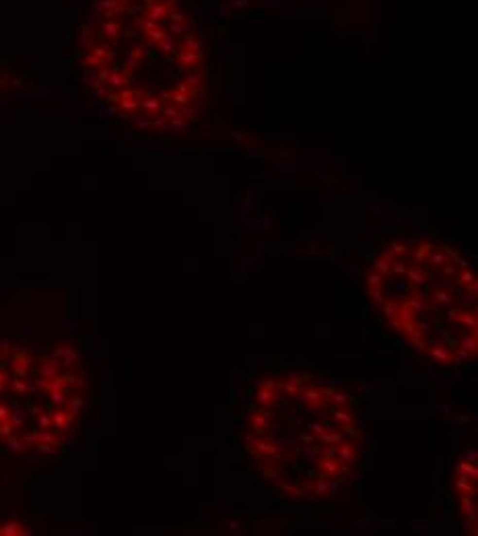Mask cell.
Returning <instances> with one entry per match:
<instances>
[{"label":"cell","instance_id":"obj_7","mask_svg":"<svg viewBox=\"0 0 478 536\" xmlns=\"http://www.w3.org/2000/svg\"><path fill=\"white\" fill-rule=\"evenodd\" d=\"M188 29H190V23L188 21L186 23H173L171 21L165 31H167L169 36H171V33H173V36H188Z\"/></svg>","mask_w":478,"mask_h":536},{"label":"cell","instance_id":"obj_4","mask_svg":"<svg viewBox=\"0 0 478 536\" xmlns=\"http://www.w3.org/2000/svg\"><path fill=\"white\" fill-rule=\"evenodd\" d=\"M167 36H169V33L165 31L163 27H159V25H157V27H155V29L146 31V41H149V44H153V46H157L159 41H161V39H165Z\"/></svg>","mask_w":478,"mask_h":536},{"label":"cell","instance_id":"obj_6","mask_svg":"<svg viewBox=\"0 0 478 536\" xmlns=\"http://www.w3.org/2000/svg\"><path fill=\"white\" fill-rule=\"evenodd\" d=\"M186 83H188V87H200V85H202V72H200L196 66L190 68L186 74Z\"/></svg>","mask_w":478,"mask_h":536},{"label":"cell","instance_id":"obj_5","mask_svg":"<svg viewBox=\"0 0 478 536\" xmlns=\"http://www.w3.org/2000/svg\"><path fill=\"white\" fill-rule=\"evenodd\" d=\"M179 48H184V50H188V52H194V54H202V44H200V41L192 36V33H190V36H186L184 46H179Z\"/></svg>","mask_w":478,"mask_h":536},{"label":"cell","instance_id":"obj_9","mask_svg":"<svg viewBox=\"0 0 478 536\" xmlns=\"http://www.w3.org/2000/svg\"><path fill=\"white\" fill-rule=\"evenodd\" d=\"M167 19H169V21H173V23H186V21H188V19H186V15H184V13H179V11H171Z\"/></svg>","mask_w":478,"mask_h":536},{"label":"cell","instance_id":"obj_1","mask_svg":"<svg viewBox=\"0 0 478 536\" xmlns=\"http://www.w3.org/2000/svg\"><path fill=\"white\" fill-rule=\"evenodd\" d=\"M171 11H173V6L169 2H155V4L149 6V13H146V17L153 19L155 23H163L169 17Z\"/></svg>","mask_w":478,"mask_h":536},{"label":"cell","instance_id":"obj_8","mask_svg":"<svg viewBox=\"0 0 478 536\" xmlns=\"http://www.w3.org/2000/svg\"><path fill=\"white\" fill-rule=\"evenodd\" d=\"M103 36L106 37H118L120 36V23L107 19L106 23H103Z\"/></svg>","mask_w":478,"mask_h":536},{"label":"cell","instance_id":"obj_10","mask_svg":"<svg viewBox=\"0 0 478 536\" xmlns=\"http://www.w3.org/2000/svg\"><path fill=\"white\" fill-rule=\"evenodd\" d=\"M138 25H142V27H144L146 31H151V29L157 27L159 23H155L153 19H149V17H144V19H138Z\"/></svg>","mask_w":478,"mask_h":536},{"label":"cell","instance_id":"obj_2","mask_svg":"<svg viewBox=\"0 0 478 536\" xmlns=\"http://www.w3.org/2000/svg\"><path fill=\"white\" fill-rule=\"evenodd\" d=\"M177 60H179V66L184 68H194L200 60H202V54H194V52H188L184 48L177 50Z\"/></svg>","mask_w":478,"mask_h":536},{"label":"cell","instance_id":"obj_3","mask_svg":"<svg viewBox=\"0 0 478 536\" xmlns=\"http://www.w3.org/2000/svg\"><path fill=\"white\" fill-rule=\"evenodd\" d=\"M157 50L161 52V54H177L179 44H177V41H173V36H167V37L161 39L159 44H157Z\"/></svg>","mask_w":478,"mask_h":536}]
</instances>
